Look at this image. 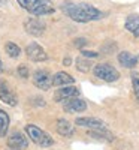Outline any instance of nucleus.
Masks as SVG:
<instances>
[{"instance_id": "1", "label": "nucleus", "mask_w": 139, "mask_h": 150, "mask_svg": "<svg viewBox=\"0 0 139 150\" xmlns=\"http://www.w3.org/2000/svg\"><path fill=\"white\" fill-rule=\"evenodd\" d=\"M61 11L65 14L72 18L77 23H88V21H94V20H100L103 18L105 14L102 11L96 9L94 6L88 5V3H70L66 2L61 5Z\"/></svg>"}, {"instance_id": "2", "label": "nucleus", "mask_w": 139, "mask_h": 150, "mask_svg": "<svg viewBox=\"0 0 139 150\" xmlns=\"http://www.w3.org/2000/svg\"><path fill=\"white\" fill-rule=\"evenodd\" d=\"M17 2L32 15H48L55 11L51 0H17Z\"/></svg>"}, {"instance_id": "3", "label": "nucleus", "mask_w": 139, "mask_h": 150, "mask_svg": "<svg viewBox=\"0 0 139 150\" xmlns=\"http://www.w3.org/2000/svg\"><path fill=\"white\" fill-rule=\"evenodd\" d=\"M26 132L29 135V138L37 144L39 147H49V146H53L54 144V140L49 137L45 131L39 129L37 126H34V125H27L26 126Z\"/></svg>"}, {"instance_id": "4", "label": "nucleus", "mask_w": 139, "mask_h": 150, "mask_svg": "<svg viewBox=\"0 0 139 150\" xmlns=\"http://www.w3.org/2000/svg\"><path fill=\"white\" fill-rule=\"evenodd\" d=\"M93 74L96 75L99 80H103L106 83H114V81H117L120 78V72L114 66L108 65V63H99V65H96L94 69H93Z\"/></svg>"}, {"instance_id": "5", "label": "nucleus", "mask_w": 139, "mask_h": 150, "mask_svg": "<svg viewBox=\"0 0 139 150\" xmlns=\"http://www.w3.org/2000/svg\"><path fill=\"white\" fill-rule=\"evenodd\" d=\"M33 84L41 90H48L53 86V77L45 69H37L33 74Z\"/></svg>"}, {"instance_id": "6", "label": "nucleus", "mask_w": 139, "mask_h": 150, "mask_svg": "<svg viewBox=\"0 0 139 150\" xmlns=\"http://www.w3.org/2000/svg\"><path fill=\"white\" fill-rule=\"evenodd\" d=\"M0 99L11 105V107H15L17 102H18V99H17V95L14 93V90L9 87V84L5 81V80H0Z\"/></svg>"}, {"instance_id": "7", "label": "nucleus", "mask_w": 139, "mask_h": 150, "mask_svg": "<svg viewBox=\"0 0 139 150\" xmlns=\"http://www.w3.org/2000/svg\"><path fill=\"white\" fill-rule=\"evenodd\" d=\"M26 54H27V57H29L30 60H33V62H45V60L48 59L45 50H44L41 45H37L36 42H32V44L27 45Z\"/></svg>"}, {"instance_id": "8", "label": "nucleus", "mask_w": 139, "mask_h": 150, "mask_svg": "<svg viewBox=\"0 0 139 150\" xmlns=\"http://www.w3.org/2000/svg\"><path fill=\"white\" fill-rule=\"evenodd\" d=\"M63 110L67 112H81L87 110V104L82 99L72 96V98H67L66 101H63Z\"/></svg>"}, {"instance_id": "9", "label": "nucleus", "mask_w": 139, "mask_h": 150, "mask_svg": "<svg viewBox=\"0 0 139 150\" xmlns=\"http://www.w3.org/2000/svg\"><path fill=\"white\" fill-rule=\"evenodd\" d=\"M29 141L21 132H14L8 137V147L11 150H24L27 149Z\"/></svg>"}, {"instance_id": "10", "label": "nucleus", "mask_w": 139, "mask_h": 150, "mask_svg": "<svg viewBox=\"0 0 139 150\" xmlns=\"http://www.w3.org/2000/svg\"><path fill=\"white\" fill-rule=\"evenodd\" d=\"M24 29L32 36H41L45 32V24L37 18H29L24 23Z\"/></svg>"}, {"instance_id": "11", "label": "nucleus", "mask_w": 139, "mask_h": 150, "mask_svg": "<svg viewBox=\"0 0 139 150\" xmlns=\"http://www.w3.org/2000/svg\"><path fill=\"white\" fill-rule=\"evenodd\" d=\"M78 126L90 128V129H105V122L96 117H78L75 120Z\"/></svg>"}, {"instance_id": "12", "label": "nucleus", "mask_w": 139, "mask_h": 150, "mask_svg": "<svg viewBox=\"0 0 139 150\" xmlns=\"http://www.w3.org/2000/svg\"><path fill=\"white\" fill-rule=\"evenodd\" d=\"M79 95V90L77 87H60V89L54 93V101L55 102H63L66 101L67 98H72V96H77Z\"/></svg>"}, {"instance_id": "13", "label": "nucleus", "mask_w": 139, "mask_h": 150, "mask_svg": "<svg viewBox=\"0 0 139 150\" xmlns=\"http://www.w3.org/2000/svg\"><path fill=\"white\" fill-rule=\"evenodd\" d=\"M118 62H120V65L124 66V68H135L138 65V57L130 54L129 51H121L118 54Z\"/></svg>"}, {"instance_id": "14", "label": "nucleus", "mask_w": 139, "mask_h": 150, "mask_svg": "<svg viewBox=\"0 0 139 150\" xmlns=\"http://www.w3.org/2000/svg\"><path fill=\"white\" fill-rule=\"evenodd\" d=\"M124 27H126V30L132 32V35L135 38H138L139 36V15L127 17V20H126V23H124Z\"/></svg>"}, {"instance_id": "15", "label": "nucleus", "mask_w": 139, "mask_h": 150, "mask_svg": "<svg viewBox=\"0 0 139 150\" xmlns=\"http://www.w3.org/2000/svg\"><path fill=\"white\" fill-rule=\"evenodd\" d=\"M73 83H75L73 77H70V75L66 74V72H57L54 77H53V86H57V87L73 84Z\"/></svg>"}, {"instance_id": "16", "label": "nucleus", "mask_w": 139, "mask_h": 150, "mask_svg": "<svg viewBox=\"0 0 139 150\" xmlns=\"http://www.w3.org/2000/svg\"><path fill=\"white\" fill-rule=\"evenodd\" d=\"M57 132L63 137H72L73 135V126L72 123H69L65 119H58L57 120Z\"/></svg>"}, {"instance_id": "17", "label": "nucleus", "mask_w": 139, "mask_h": 150, "mask_svg": "<svg viewBox=\"0 0 139 150\" xmlns=\"http://www.w3.org/2000/svg\"><path fill=\"white\" fill-rule=\"evenodd\" d=\"M88 135L93 137V138H100V140H106V141H112L114 140L112 134L108 132V131H103V129H91Z\"/></svg>"}, {"instance_id": "18", "label": "nucleus", "mask_w": 139, "mask_h": 150, "mask_svg": "<svg viewBox=\"0 0 139 150\" xmlns=\"http://www.w3.org/2000/svg\"><path fill=\"white\" fill-rule=\"evenodd\" d=\"M9 128V116L3 110H0V137H5Z\"/></svg>"}, {"instance_id": "19", "label": "nucleus", "mask_w": 139, "mask_h": 150, "mask_svg": "<svg viewBox=\"0 0 139 150\" xmlns=\"http://www.w3.org/2000/svg\"><path fill=\"white\" fill-rule=\"evenodd\" d=\"M77 69L81 72H90L91 69V60H88L85 57H78L77 59Z\"/></svg>"}, {"instance_id": "20", "label": "nucleus", "mask_w": 139, "mask_h": 150, "mask_svg": "<svg viewBox=\"0 0 139 150\" xmlns=\"http://www.w3.org/2000/svg\"><path fill=\"white\" fill-rule=\"evenodd\" d=\"M5 50H6L8 56H11L12 59H17V57L21 54V50H20V47H18L17 44H14V42H6Z\"/></svg>"}, {"instance_id": "21", "label": "nucleus", "mask_w": 139, "mask_h": 150, "mask_svg": "<svg viewBox=\"0 0 139 150\" xmlns=\"http://www.w3.org/2000/svg\"><path fill=\"white\" fill-rule=\"evenodd\" d=\"M132 84H133V92L135 96L139 101V72H133L132 74Z\"/></svg>"}, {"instance_id": "22", "label": "nucleus", "mask_w": 139, "mask_h": 150, "mask_svg": "<svg viewBox=\"0 0 139 150\" xmlns=\"http://www.w3.org/2000/svg\"><path fill=\"white\" fill-rule=\"evenodd\" d=\"M18 74L21 75L22 78H27V77H29V69H27L26 66H20V68H18Z\"/></svg>"}, {"instance_id": "23", "label": "nucleus", "mask_w": 139, "mask_h": 150, "mask_svg": "<svg viewBox=\"0 0 139 150\" xmlns=\"http://www.w3.org/2000/svg\"><path fill=\"white\" fill-rule=\"evenodd\" d=\"M82 56L84 57H97L96 51H87V50H82Z\"/></svg>"}, {"instance_id": "24", "label": "nucleus", "mask_w": 139, "mask_h": 150, "mask_svg": "<svg viewBox=\"0 0 139 150\" xmlns=\"http://www.w3.org/2000/svg\"><path fill=\"white\" fill-rule=\"evenodd\" d=\"M85 44H87V41L84 39V38H78V39L75 41V45H77V47H82V45H85Z\"/></svg>"}, {"instance_id": "25", "label": "nucleus", "mask_w": 139, "mask_h": 150, "mask_svg": "<svg viewBox=\"0 0 139 150\" xmlns=\"http://www.w3.org/2000/svg\"><path fill=\"white\" fill-rule=\"evenodd\" d=\"M70 62H72L70 57H65V59H63V65H65V66H69V65H70Z\"/></svg>"}, {"instance_id": "26", "label": "nucleus", "mask_w": 139, "mask_h": 150, "mask_svg": "<svg viewBox=\"0 0 139 150\" xmlns=\"http://www.w3.org/2000/svg\"><path fill=\"white\" fill-rule=\"evenodd\" d=\"M3 71V66H2V60H0V72Z\"/></svg>"}]
</instances>
